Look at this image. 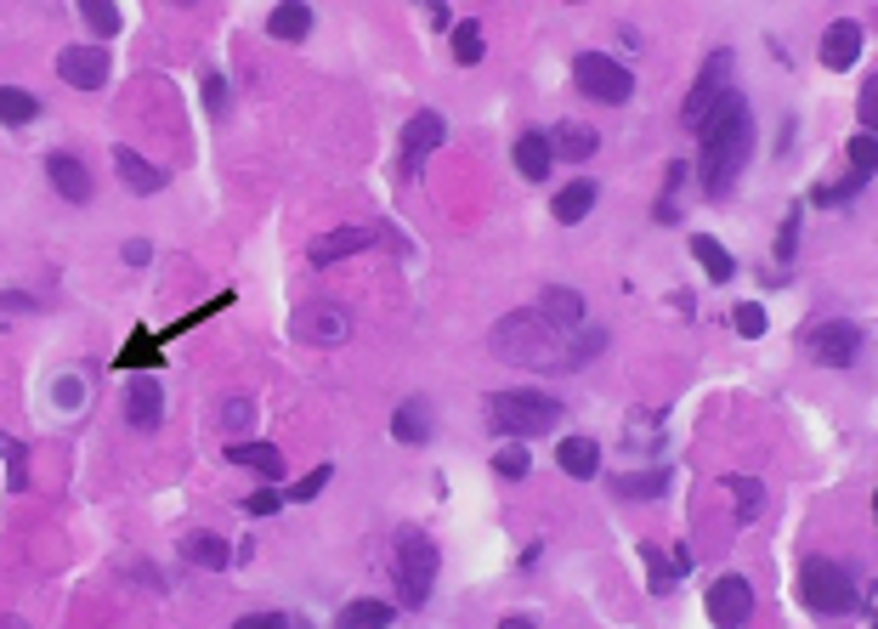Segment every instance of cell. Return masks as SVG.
I'll use <instances>...</instances> for the list:
<instances>
[{
    "label": "cell",
    "mask_w": 878,
    "mask_h": 629,
    "mask_svg": "<svg viewBox=\"0 0 878 629\" xmlns=\"http://www.w3.org/2000/svg\"><path fill=\"white\" fill-rule=\"evenodd\" d=\"M697 130H703V182H708V193L720 198V193L742 176L749 153H754V114H749V96H742V91H726L720 103H715V114H708Z\"/></svg>",
    "instance_id": "6da1fadb"
},
{
    "label": "cell",
    "mask_w": 878,
    "mask_h": 629,
    "mask_svg": "<svg viewBox=\"0 0 878 629\" xmlns=\"http://www.w3.org/2000/svg\"><path fill=\"white\" fill-rule=\"evenodd\" d=\"M488 346H493L504 363H516V369H579V363H572V341H567L538 307L504 312V318L493 323Z\"/></svg>",
    "instance_id": "7a4b0ae2"
},
{
    "label": "cell",
    "mask_w": 878,
    "mask_h": 629,
    "mask_svg": "<svg viewBox=\"0 0 878 629\" xmlns=\"http://www.w3.org/2000/svg\"><path fill=\"white\" fill-rule=\"evenodd\" d=\"M561 403H556V397L550 391H493L488 397V425H493V432L499 437H545V432H556V425H561Z\"/></svg>",
    "instance_id": "3957f363"
},
{
    "label": "cell",
    "mask_w": 878,
    "mask_h": 629,
    "mask_svg": "<svg viewBox=\"0 0 878 629\" xmlns=\"http://www.w3.org/2000/svg\"><path fill=\"white\" fill-rule=\"evenodd\" d=\"M431 584H436V545H431V534H420V527H402L397 534V590H402V602L425 607Z\"/></svg>",
    "instance_id": "277c9868"
},
{
    "label": "cell",
    "mask_w": 878,
    "mask_h": 629,
    "mask_svg": "<svg viewBox=\"0 0 878 629\" xmlns=\"http://www.w3.org/2000/svg\"><path fill=\"white\" fill-rule=\"evenodd\" d=\"M799 590H805V607H810V613H828V618H839V613L856 607L851 573H844L839 561H828V556H810V561H805V568H799Z\"/></svg>",
    "instance_id": "5b68a950"
},
{
    "label": "cell",
    "mask_w": 878,
    "mask_h": 629,
    "mask_svg": "<svg viewBox=\"0 0 878 629\" xmlns=\"http://www.w3.org/2000/svg\"><path fill=\"white\" fill-rule=\"evenodd\" d=\"M572 80H579L584 96H595V103H606V108H618V103H629V96H635V75L624 69V62L601 57V52H579V62H572Z\"/></svg>",
    "instance_id": "8992f818"
},
{
    "label": "cell",
    "mask_w": 878,
    "mask_h": 629,
    "mask_svg": "<svg viewBox=\"0 0 878 629\" xmlns=\"http://www.w3.org/2000/svg\"><path fill=\"white\" fill-rule=\"evenodd\" d=\"M805 357L822 363V369H851V363L862 357V329L844 323V318H828V323H810L799 335Z\"/></svg>",
    "instance_id": "52a82bcc"
},
{
    "label": "cell",
    "mask_w": 878,
    "mask_h": 629,
    "mask_svg": "<svg viewBox=\"0 0 878 629\" xmlns=\"http://www.w3.org/2000/svg\"><path fill=\"white\" fill-rule=\"evenodd\" d=\"M703 607H708V618H715L720 629H742L754 618V584L742 573H720L715 584L703 590Z\"/></svg>",
    "instance_id": "ba28073f"
},
{
    "label": "cell",
    "mask_w": 878,
    "mask_h": 629,
    "mask_svg": "<svg viewBox=\"0 0 878 629\" xmlns=\"http://www.w3.org/2000/svg\"><path fill=\"white\" fill-rule=\"evenodd\" d=\"M731 91V52H715V57H708L703 62V69H697V85H692V96H686V108H681V119L697 130L708 114H715V103H720V96Z\"/></svg>",
    "instance_id": "9c48e42d"
},
{
    "label": "cell",
    "mask_w": 878,
    "mask_h": 629,
    "mask_svg": "<svg viewBox=\"0 0 878 629\" xmlns=\"http://www.w3.org/2000/svg\"><path fill=\"white\" fill-rule=\"evenodd\" d=\"M443 137H448V125H443V114H431V108L402 125V182H420V164L443 148Z\"/></svg>",
    "instance_id": "30bf717a"
},
{
    "label": "cell",
    "mask_w": 878,
    "mask_h": 629,
    "mask_svg": "<svg viewBox=\"0 0 878 629\" xmlns=\"http://www.w3.org/2000/svg\"><path fill=\"white\" fill-rule=\"evenodd\" d=\"M57 75L75 91H103L109 85V52L103 46H62L57 52Z\"/></svg>",
    "instance_id": "8fae6325"
},
{
    "label": "cell",
    "mask_w": 878,
    "mask_h": 629,
    "mask_svg": "<svg viewBox=\"0 0 878 629\" xmlns=\"http://www.w3.org/2000/svg\"><path fill=\"white\" fill-rule=\"evenodd\" d=\"M386 239V227H334L312 244V267H334L341 255H357V250H375Z\"/></svg>",
    "instance_id": "7c38bea8"
},
{
    "label": "cell",
    "mask_w": 878,
    "mask_h": 629,
    "mask_svg": "<svg viewBox=\"0 0 878 629\" xmlns=\"http://www.w3.org/2000/svg\"><path fill=\"white\" fill-rule=\"evenodd\" d=\"M862 46H867V28L856 18H839V23H828V35H822V62L833 75H844V69H856Z\"/></svg>",
    "instance_id": "4fadbf2b"
},
{
    "label": "cell",
    "mask_w": 878,
    "mask_h": 629,
    "mask_svg": "<svg viewBox=\"0 0 878 629\" xmlns=\"http://www.w3.org/2000/svg\"><path fill=\"white\" fill-rule=\"evenodd\" d=\"M295 335L300 341H318V346H334V341H346L352 335V318H346V307H307L300 312V323H295Z\"/></svg>",
    "instance_id": "5bb4252c"
},
{
    "label": "cell",
    "mask_w": 878,
    "mask_h": 629,
    "mask_svg": "<svg viewBox=\"0 0 878 629\" xmlns=\"http://www.w3.org/2000/svg\"><path fill=\"white\" fill-rule=\"evenodd\" d=\"M46 182L69 198V205H85V198H91V171H85V159H75V153H46Z\"/></svg>",
    "instance_id": "9a60e30c"
},
{
    "label": "cell",
    "mask_w": 878,
    "mask_h": 629,
    "mask_svg": "<svg viewBox=\"0 0 878 629\" xmlns=\"http://www.w3.org/2000/svg\"><path fill=\"white\" fill-rule=\"evenodd\" d=\"M114 171H119V182L130 187V193H142V198H153L159 187H164V171H159V164L153 159H142L137 148H114Z\"/></svg>",
    "instance_id": "2e32d148"
},
{
    "label": "cell",
    "mask_w": 878,
    "mask_h": 629,
    "mask_svg": "<svg viewBox=\"0 0 878 629\" xmlns=\"http://www.w3.org/2000/svg\"><path fill=\"white\" fill-rule=\"evenodd\" d=\"M266 35L284 41V46H300L312 35V7L307 0H278V7L266 12Z\"/></svg>",
    "instance_id": "e0dca14e"
},
{
    "label": "cell",
    "mask_w": 878,
    "mask_h": 629,
    "mask_svg": "<svg viewBox=\"0 0 878 629\" xmlns=\"http://www.w3.org/2000/svg\"><path fill=\"white\" fill-rule=\"evenodd\" d=\"M159 414H164V391H159V380H153V375H137V380H130V397H125V420L137 425V432H153Z\"/></svg>",
    "instance_id": "ac0fdd59"
},
{
    "label": "cell",
    "mask_w": 878,
    "mask_h": 629,
    "mask_svg": "<svg viewBox=\"0 0 878 629\" xmlns=\"http://www.w3.org/2000/svg\"><path fill=\"white\" fill-rule=\"evenodd\" d=\"M516 171L527 176V182H550V164H556V148H550V137L545 130H522L516 137Z\"/></svg>",
    "instance_id": "d6986e66"
},
{
    "label": "cell",
    "mask_w": 878,
    "mask_h": 629,
    "mask_svg": "<svg viewBox=\"0 0 878 629\" xmlns=\"http://www.w3.org/2000/svg\"><path fill=\"white\" fill-rule=\"evenodd\" d=\"M431 432H436V420H431V403H425V397H409V403L391 414V437L409 443V448H425Z\"/></svg>",
    "instance_id": "ffe728a7"
},
{
    "label": "cell",
    "mask_w": 878,
    "mask_h": 629,
    "mask_svg": "<svg viewBox=\"0 0 878 629\" xmlns=\"http://www.w3.org/2000/svg\"><path fill=\"white\" fill-rule=\"evenodd\" d=\"M538 312H545L561 335H579L584 329V301H579V289H561V284H550L545 295H538Z\"/></svg>",
    "instance_id": "44dd1931"
},
{
    "label": "cell",
    "mask_w": 878,
    "mask_h": 629,
    "mask_svg": "<svg viewBox=\"0 0 878 629\" xmlns=\"http://www.w3.org/2000/svg\"><path fill=\"white\" fill-rule=\"evenodd\" d=\"M227 466H244V471H255L266 482H278L284 477V454L273 443H227Z\"/></svg>",
    "instance_id": "7402d4cb"
},
{
    "label": "cell",
    "mask_w": 878,
    "mask_h": 629,
    "mask_svg": "<svg viewBox=\"0 0 878 629\" xmlns=\"http://www.w3.org/2000/svg\"><path fill=\"white\" fill-rule=\"evenodd\" d=\"M595 198H601V187H595L590 176H579V182H567V187L550 198V216H556L561 227H572V221H584V216L595 210Z\"/></svg>",
    "instance_id": "603a6c76"
},
{
    "label": "cell",
    "mask_w": 878,
    "mask_h": 629,
    "mask_svg": "<svg viewBox=\"0 0 878 629\" xmlns=\"http://www.w3.org/2000/svg\"><path fill=\"white\" fill-rule=\"evenodd\" d=\"M397 607L391 602H375V595H357V602H346L341 613H334V629H391Z\"/></svg>",
    "instance_id": "cb8c5ba5"
},
{
    "label": "cell",
    "mask_w": 878,
    "mask_h": 629,
    "mask_svg": "<svg viewBox=\"0 0 878 629\" xmlns=\"http://www.w3.org/2000/svg\"><path fill=\"white\" fill-rule=\"evenodd\" d=\"M556 466H561L567 477L590 482V477L601 471V443H595V437H561V448H556Z\"/></svg>",
    "instance_id": "d4e9b609"
},
{
    "label": "cell",
    "mask_w": 878,
    "mask_h": 629,
    "mask_svg": "<svg viewBox=\"0 0 878 629\" xmlns=\"http://www.w3.org/2000/svg\"><path fill=\"white\" fill-rule=\"evenodd\" d=\"M182 561H193V568H205V573H227L232 545L221 534H193V539H182Z\"/></svg>",
    "instance_id": "484cf974"
},
{
    "label": "cell",
    "mask_w": 878,
    "mask_h": 629,
    "mask_svg": "<svg viewBox=\"0 0 878 629\" xmlns=\"http://www.w3.org/2000/svg\"><path fill=\"white\" fill-rule=\"evenodd\" d=\"M692 255H697V267L715 278V284H726L731 273H737V261H731V250L720 244V239H708V233H692Z\"/></svg>",
    "instance_id": "4316f807"
},
{
    "label": "cell",
    "mask_w": 878,
    "mask_h": 629,
    "mask_svg": "<svg viewBox=\"0 0 878 629\" xmlns=\"http://www.w3.org/2000/svg\"><path fill=\"white\" fill-rule=\"evenodd\" d=\"M41 119V96L23 85H0V125H35Z\"/></svg>",
    "instance_id": "83f0119b"
},
{
    "label": "cell",
    "mask_w": 878,
    "mask_h": 629,
    "mask_svg": "<svg viewBox=\"0 0 878 629\" xmlns=\"http://www.w3.org/2000/svg\"><path fill=\"white\" fill-rule=\"evenodd\" d=\"M75 7H80V18L91 28V41H114L119 35V7L114 0H75Z\"/></svg>",
    "instance_id": "f1b7e54d"
},
{
    "label": "cell",
    "mask_w": 878,
    "mask_h": 629,
    "mask_svg": "<svg viewBox=\"0 0 878 629\" xmlns=\"http://www.w3.org/2000/svg\"><path fill=\"white\" fill-rule=\"evenodd\" d=\"M618 500H658V493H669V471H629L613 482Z\"/></svg>",
    "instance_id": "f546056e"
},
{
    "label": "cell",
    "mask_w": 878,
    "mask_h": 629,
    "mask_svg": "<svg viewBox=\"0 0 878 629\" xmlns=\"http://www.w3.org/2000/svg\"><path fill=\"white\" fill-rule=\"evenodd\" d=\"M550 148H556V159H590V153L601 148V137H595V130H584V125H561L556 137H550Z\"/></svg>",
    "instance_id": "4dcf8cb0"
},
{
    "label": "cell",
    "mask_w": 878,
    "mask_h": 629,
    "mask_svg": "<svg viewBox=\"0 0 878 629\" xmlns=\"http://www.w3.org/2000/svg\"><path fill=\"white\" fill-rule=\"evenodd\" d=\"M159 346H164L159 335H148V329H137V335L125 341V352H119V369H142V375H148L153 363H159Z\"/></svg>",
    "instance_id": "1f68e13d"
},
{
    "label": "cell",
    "mask_w": 878,
    "mask_h": 629,
    "mask_svg": "<svg viewBox=\"0 0 878 629\" xmlns=\"http://www.w3.org/2000/svg\"><path fill=\"white\" fill-rule=\"evenodd\" d=\"M726 488L737 493V516H742V522H760V516H765V482H754V477H726Z\"/></svg>",
    "instance_id": "d6a6232c"
},
{
    "label": "cell",
    "mask_w": 878,
    "mask_h": 629,
    "mask_svg": "<svg viewBox=\"0 0 878 629\" xmlns=\"http://www.w3.org/2000/svg\"><path fill=\"white\" fill-rule=\"evenodd\" d=\"M448 46H454V62H482V23L477 18H465V23H454V35H448Z\"/></svg>",
    "instance_id": "836d02e7"
},
{
    "label": "cell",
    "mask_w": 878,
    "mask_h": 629,
    "mask_svg": "<svg viewBox=\"0 0 878 629\" xmlns=\"http://www.w3.org/2000/svg\"><path fill=\"white\" fill-rule=\"evenodd\" d=\"M0 459H7V488L12 493H28V448L18 437L0 432Z\"/></svg>",
    "instance_id": "e575fe53"
},
{
    "label": "cell",
    "mask_w": 878,
    "mask_h": 629,
    "mask_svg": "<svg viewBox=\"0 0 878 629\" xmlns=\"http://www.w3.org/2000/svg\"><path fill=\"white\" fill-rule=\"evenodd\" d=\"M527 466H533V459H527V448H522L516 437L493 454V471H499V477H511V482H522V477H527Z\"/></svg>",
    "instance_id": "d590c367"
},
{
    "label": "cell",
    "mask_w": 878,
    "mask_h": 629,
    "mask_svg": "<svg viewBox=\"0 0 878 629\" xmlns=\"http://www.w3.org/2000/svg\"><path fill=\"white\" fill-rule=\"evenodd\" d=\"M329 477H334L329 466H318V471H307V477H300V482H295V488L284 493V500H289V505H312V500H318V493L329 488Z\"/></svg>",
    "instance_id": "8d00e7d4"
},
{
    "label": "cell",
    "mask_w": 878,
    "mask_h": 629,
    "mask_svg": "<svg viewBox=\"0 0 878 629\" xmlns=\"http://www.w3.org/2000/svg\"><path fill=\"white\" fill-rule=\"evenodd\" d=\"M851 164H856L862 176H878V137L856 130V137H851Z\"/></svg>",
    "instance_id": "74e56055"
},
{
    "label": "cell",
    "mask_w": 878,
    "mask_h": 629,
    "mask_svg": "<svg viewBox=\"0 0 878 629\" xmlns=\"http://www.w3.org/2000/svg\"><path fill=\"white\" fill-rule=\"evenodd\" d=\"M284 505H289V500H284V493H278V482H266V488H255L250 500H244V511H250V516H278Z\"/></svg>",
    "instance_id": "f35d334b"
},
{
    "label": "cell",
    "mask_w": 878,
    "mask_h": 629,
    "mask_svg": "<svg viewBox=\"0 0 878 629\" xmlns=\"http://www.w3.org/2000/svg\"><path fill=\"white\" fill-rule=\"evenodd\" d=\"M731 318H737V335H742V341H760V335H765V307L742 301V307H737Z\"/></svg>",
    "instance_id": "ab89813d"
},
{
    "label": "cell",
    "mask_w": 878,
    "mask_h": 629,
    "mask_svg": "<svg viewBox=\"0 0 878 629\" xmlns=\"http://www.w3.org/2000/svg\"><path fill=\"white\" fill-rule=\"evenodd\" d=\"M221 420H227V432H250V425H255V403H250V397H232V403L221 409Z\"/></svg>",
    "instance_id": "60d3db41"
},
{
    "label": "cell",
    "mask_w": 878,
    "mask_h": 629,
    "mask_svg": "<svg viewBox=\"0 0 878 629\" xmlns=\"http://www.w3.org/2000/svg\"><path fill=\"white\" fill-rule=\"evenodd\" d=\"M862 130H867V137H878V75L862 85Z\"/></svg>",
    "instance_id": "b9f144b4"
},
{
    "label": "cell",
    "mask_w": 878,
    "mask_h": 629,
    "mask_svg": "<svg viewBox=\"0 0 878 629\" xmlns=\"http://www.w3.org/2000/svg\"><path fill=\"white\" fill-rule=\"evenodd\" d=\"M0 312H41V301H35V295H23V289H0Z\"/></svg>",
    "instance_id": "7bdbcfd3"
},
{
    "label": "cell",
    "mask_w": 878,
    "mask_h": 629,
    "mask_svg": "<svg viewBox=\"0 0 878 629\" xmlns=\"http://www.w3.org/2000/svg\"><path fill=\"white\" fill-rule=\"evenodd\" d=\"M232 629H289V618L284 613H244Z\"/></svg>",
    "instance_id": "ee69618b"
},
{
    "label": "cell",
    "mask_w": 878,
    "mask_h": 629,
    "mask_svg": "<svg viewBox=\"0 0 878 629\" xmlns=\"http://www.w3.org/2000/svg\"><path fill=\"white\" fill-rule=\"evenodd\" d=\"M57 403H62V409H80V403H85V386H80L75 375H62V380H57Z\"/></svg>",
    "instance_id": "f6af8a7d"
},
{
    "label": "cell",
    "mask_w": 878,
    "mask_h": 629,
    "mask_svg": "<svg viewBox=\"0 0 878 629\" xmlns=\"http://www.w3.org/2000/svg\"><path fill=\"white\" fill-rule=\"evenodd\" d=\"M205 108H210V114L227 108V80H221V75H205Z\"/></svg>",
    "instance_id": "bcb514c9"
},
{
    "label": "cell",
    "mask_w": 878,
    "mask_h": 629,
    "mask_svg": "<svg viewBox=\"0 0 878 629\" xmlns=\"http://www.w3.org/2000/svg\"><path fill=\"white\" fill-rule=\"evenodd\" d=\"M148 255H153V250H148L142 239H130V244H125V261H130V267H142V261H148Z\"/></svg>",
    "instance_id": "7dc6e473"
},
{
    "label": "cell",
    "mask_w": 878,
    "mask_h": 629,
    "mask_svg": "<svg viewBox=\"0 0 878 629\" xmlns=\"http://www.w3.org/2000/svg\"><path fill=\"white\" fill-rule=\"evenodd\" d=\"M499 629H533V618H527V613H516V618H504Z\"/></svg>",
    "instance_id": "c3c4849f"
},
{
    "label": "cell",
    "mask_w": 878,
    "mask_h": 629,
    "mask_svg": "<svg viewBox=\"0 0 878 629\" xmlns=\"http://www.w3.org/2000/svg\"><path fill=\"white\" fill-rule=\"evenodd\" d=\"M0 629H23V624H18V618H7V624H0Z\"/></svg>",
    "instance_id": "681fc988"
},
{
    "label": "cell",
    "mask_w": 878,
    "mask_h": 629,
    "mask_svg": "<svg viewBox=\"0 0 878 629\" xmlns=\"http://www.w3.org/2000/svg\"><path fill=\"white\" fill-rule=\"evenodd\" d=\"M873 629H878V602H873Z\"/></svg>",
    "instance_id": "f907efd6"
},
{
    "label": "cell",
    "mask_w": 878,
    "mask_h": 629,
    "mask_svg": "<svg viewBox=\"0 0 878 629\" xmlns=\"http://www.w3.org/2000/svg\"><path fill=\"white\" fill-rule=\"evenodd\" d=\"M176 7H198V0H176Z\"/></svg>",
    "instance_id": "816d5d0a"
},
{
    "label": "cell",
    "mask_w": 878,
    "mask_h": 629,
    "mask_svg": "<svg viewBox=\"0 0 878 629\" xmlns=\"http://www.w3.org/2000/svg\"><path fill=\"white\" fill-rule=\"evenodd\" d=\"M873 522H878V500H873Z\"/></svg>",
    "instance_id": "f5cc1de1"
}]
</instances>
